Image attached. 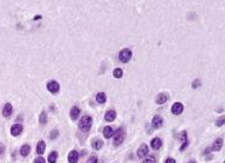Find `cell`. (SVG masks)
Instances as JSON below:
<instances>
[{
  "instance_id": "6da1fadb",
  "label": "cell",
  "mask_w": 225,
  "mask_h": 163,
  "mask_svg": "<svg viewBox=\"0 0 225 163\" xmlns=\"http://www.w3.org/2000/svg\"><path fill=\"white\" fill-rule=\"evenodd\" d=\"M92 126V118L89 116H84L79 122V128L81 129L82 131H88Z\"/></svg>"
},
{
  "instance_id": "7a4b0ae2",
  "label": "cell",
  "mask_w": 225,
  "mask_h": 163,
  "mask_svg": "<svg viewBox=\"0 0 225 163\" xmlns=\"http://www.w3.org/2000/svg\"><path fill=\"white\" fill-rule=\"evenodd\" d=\"M124 138H125V131H124V129L122 127H119L117 129V131L115 134V136H114V146L117 147V146L121 145L123 143L124 140Z\"/></svg>"
},
{
  "instance_id": "3957f363",
  "label": "cell",
  "mask_w": 225,
  "mask_h": 163,
  "mask_svg": "<svg viewBox=\"0 0 225 163\" xmlns=\"http://www.w3.org/2000/svg\"><path fill=\"white\" fill-rule=\"evenodd\" d=\"M131 57H132V52L128 48H125V49L121 50L119 53V60L122 63H128L131 60Z\"/></svg>"
},
{
  "instance_id": "277c9868",
  "label": "cell",
  "mask_w": 225,
  "mask_h": 163,
  "mask_svg": "<svg viewBox=\"0 0 225 163\" xmlns=\"http://www.w3.org/2000/svg\"><path fill=\"white\" fill-rule=\"evenodd\" d=\"M171 111L174 115H180L183 112V105L181 103H174Z\"/></svg>"
},
{
  "instance_id": "5b68a950",
  "label": "cell",
  "mask_w": 225,
  "mask_h": 163,
  "mask_svg": "<svg viewBox=\"0 0 225 163\" xmlns=\"http://www.w3.org/2000/svg\"><path fill=\"white\" fill-rule=\"evenodd\" d=\"M147 153H149V147H147V145H145V144H142L137 150L138 158H143L144 156L147 155Z\"/></svg>"
},
{
  "instance_id": "8992f818",
  "label": "cell",
  "mask_w": 225,
  "mask_h": 163,
  "mask_svg": "<svg viewBox=\"0 0 225 163\" xmlns=\"http://www.w3.org/2000/svg\"><path fill=\"white\" fill-rule=\"evenodd\" d=\"M47 88L50 92L55 93L59 90V84L56 81H54V80H52V81H49L47 83Z\"/></svg>"
},
{
  "instance_id": "52a82bcc",
  "label": "cell",
  "mask_w": 225,
  "mask_h": 163,
  "mask_svg": "<svg viewBox=\"0 0 225 163\" xmlns=\"http://www.w3.org/2000/svg\"><path fill=\"white\" fill-rule=\"evenodd\" d=\"M22 125H20V124H14V125H12L11 126V128H10V132H11V134L14 136H20V134L22 132Z\"/></svg>"
},
{
  "instance_id": "ba28073f",
  "label": "cell",
  "mask_w": 225,
  "mask_h": 163,
  "mask_svg": "<svg viewBox=\"0 0 225 163\" xmlns=\"http://www.w3.org/2000/svg\"><path fill=\"white\" fill-rule=\"evenodd\" d=\"M151 124H153V128H159L163 125V118L159 115H155L153 118V121H151Z\"/></svg>"
},
{
  "instance_id": "9c48e42d",
  "label": "cell",
  "mask_w": 225,
  "mask_h": 163,
  "mask_svg": "<svg viewBox=\"0 0 225 163\" xmlns=\"http://www.w3.org/2000/svg\"><path fill=\"white\" fill-rule=\"evenodd\" d=\"M78 159H79L78 152L75 151V150L71 151L70 154H69V156H68V160H69V162L70 163H76L77 161H78Z\"/></svg>"
},
{
  "instance_id": "30bf717a",
  "label": "cell",
  "mask_w": 225,
  "mask_h": 163,
  "mask_svg": "<svg viewBox=\"0 0 225 163\" xmlns=\"http://www.w3.org/2000/svg\"><path fill=\"white\" fill-rule=\"evenodd\" d=\"M180 140L183 142L182 146L180 147V150H181V151H183V150H185V148L188 146V140H187L186 131H182V132H181V134H180Z\"/></svg>"
},
{
  "instance_id": "8fae6325",
  "label": "cell",
  "mask_w": 225,
  "mask_h": 163,
  "mask_svg": "<svg viewBox=\"0 0 225 163\" xmlns=\"http://www.w3.org/2000/svg\"><path fill=\"white\" fill-rule=\"evenodd\" d=\"M222 146H223V138H217V140L213 143L212 150H213V151H220Z\"/></svg>"
},
{
  "instance_id": "7c38bea8",
  "label": "cell",
  "mask_w": 225,
  "mask_h": 163,
  "mask_svg": "<svg viewBox=\"0 0 225 163\" xmlns=\"http://www.w3.org/2000/svg\"><path fill=\"white\" fill-rule=\"evenodd\" d=\"M167 101H168V95L167 93H160V95H158L157 99H155V102L159 105L165 104Z\"/></svg>"
},
{
  "instance_id": "4fadbf2b",
  "label": "cell",
  "mask_w": 225,
  "mask_h": 163,
  "mask_svg": "<svg viewBox=\"0 0 225 163\" xmlns=\"http://www.w3.org/2000/svg\"><path fill=\"white\" fill-rule=\"evenodd\" d=\"M116 116H117V114H116V112L114 111V110H110V111H108L106 113V115H104V119H106V121H114L115 120V118Z\"/></svg>"
},
{
  "instance_id": "5bb4252c",
  "label": "cell",
  "mask_w": 225,
  "mask_h": 163,
  "mask_svg": "<svg viewBox=\"0 0 225 163\" xmlns=\"http://www.w3.org/2000/svg\"><path fill=\"white\" fill-rule=\"evenodd\" d=\"M151 146L153 147V150H159L161 147H162V140H161L159 138H153V140L151 142Z\"/></svg>"
},
{
  "instance_id": "9a60e30c",
  "label": "cell",
  "mask_w": 225,
  "mask_h": 163,
  "mask_svg": "<svg viewBox=\"0 0 225 163\" xmlns=\"http://www.w3.org/2000/svg\"><path fill=\"white\" fill-rule=\"evenodd\" d=\"M115 131H114V129L112 128L110 126H106L104 128V136L106 138H110L114 136Z\"/></svg>"
},
{
  "instance_id": "2e32d148",
  "label": "cell",
  "mask_w": 225,
  "mask_h": 163,
  "mask_svg": "<svg viewBox=\"0 0 225 163\" xmlns=\"http://www.w3.org/2000/svg\"><path fill=\"white\" fill-rule=\"evenodd\" d=\"M12 113V106L10 104H6L4 106V109H3L2 114L4 117H9Z\"/></svg>"
},
{
  "instance_id": "e0dca14e",
  "label": "cell",
  "mask_w": 225,
  "mask_h": 163,
  "mask_svg": "<svg viewBox=\"0 0 225 163\" xmlns=\"http://www.w3.org/2000/svg\"><path fill=\"white\" fill-rule=\"evenodd\" d=\"M71 118H72L73 120H76L77 118H78L79 114H80V110H79L78 107H73L71 109Z\"/></svg>"
},
{
  "instance_id": "ac0fdd59",
  "label": "cell",
  "mask_w": 225,
  "mask_h": 163,
  "mask_svg": "<svg viewBox=\"0 0 225 163\" xmlns=\"http://www.w3.org/2000/svg\"><path fill=\"white\" fill-rule=\"evenodd\" d=\"M36 151H37V153H38L39 155H42L43 153H44V151H45V143L43 142V140H40V142H38V144H37Z\"/></svg>"
},
{
  "instance_id": "d6986e66",
  "label": "cell",
  "mask_w": 225,
  "mask_h": 163,
  "mask_svg": "<svg viewBox=\"0 0 225 163\" xmlns=\"http://www.w3.org/2000/svg\"><path fill=\"white\" fill-rule=\"evenodd\" d=\"M30 152H31V147L29 145H24L22 147V149H20V154L24 157L28 156L30 154Z\"/></svg>"
},
{
  "instance_id": "ffe728a7",
  "label": "cell",
  "mask_w": 225,
  "mask_h": 163,
  "mask_svg": "<svg viewBox=\"0 0 225 163\" xmlns=\"http://www.w3.org/2000/svg\"><path fill=\"white\" fill-rule=\"evenodd\" d=\"M96 101L99 103V104H104L106 103V95L104 92H98L96 95Z\"/></svg>"
},
{
  "instance_id": "44dd1931",
  "label": "cell",
  "mask_w": 225,
  "mask_h": 163,
  "mask_svg": "<svg viewBox=\"0 0 225 163\" xmlns=\"http://www.w3.org/2000/svg\"><path fill=\"white\" fill-rule=\"evenodd\" d=\"M39 121H40L41 124H46V122H47V114H46V112H41L40 116H39Z\"/></svg>"
},
{
  "instance_id": "7402d4cb",
  "label": "cell",
  "mask_w": 225,
  "mask_h": 163,
  "mask_svg": "<svg viewBox=\"0 0 225 163\" xmlns=\"http://www.w3.org/2000/svg\"><path fill=\"white\" fill-rule=\"evenodd\" d=\"M56 159H57V152L53 151L48 155V161H49V163H55Z\"/></svg>"
},
{
  "instance_id": "603a6c76",
  "label": "cell",
  "mask_w": 225,
  "mask_h": 163,
  "mask_svg": "<svg viewBox=\"0 0 225 163\" xmlns=\"http://www.w3.org/2000/svg\"><path fill=\"white\" fill-rule=\"evenodd\" d=\"M102 145H104V143H102V140H95L92 143V147L94 148L95 150H100Z\"/></svg>"
},
{
  "instance_id": "cb8c5ba5",
  "label": "cell",
  "mask_w": 225,
  "mask_h": 163,
  "mask_svg": "<svg viewBox=\"0 0 225 163\" xmlns=\"http://www.w3.org/2000/svg\"><path fill=\"white\" fill-rule=\"evenodd\" d=\"M112 74H114V76H115L116 78H121L122 76H123V70L120 68H117L114 70V73H112Z\"/></svg>"
},
{
  "instance_id": "d4e9b609",
  "label": "cell",
  "mask_w": 225,
  "mask_h": 163,
  "mask_svg": "<svg viewBox=\"0 0 225 163\" xmlns=\"http://www.w3.org/2000/svg\"><path fill=\"white\" fill-rule=\"evenodd\" d=\"M59 136V130L57 129H53L51 132H50V138L51 140H55Z\"/></svg>"
},
{
  "instance_id": "484cf974",
  "label": "cell",
  "mask_w": 225,
  "mask_h": 163,
  "mask_svg": "<svg viewBox=\"0 0 225 163\" xmlns=\"http://www.w3.org/2000/svg\"><path fill=\"white\" fill-rule=\"evenodd\" d=\"M223 124H224V116H221V117H219L218 119H217L216 125L217 126H222Z\"/></svg>"
},
{
  "instance_id": "4316f807",
  "label": "cell",
  "mask_w": 225,
  "mask_h": 163,
  "mask_svg": "<svg viewBox=\"0 0 225 163\" xmlns=\"http://www.w3.org/2000/svg\"><path fill=\"white\" fill-rule=\"evenodd\" d=\"M142 163H155V159L153 156H149L146 159H144V161Z\"/></svg>"
},
{
  "instance_id": "83f0119b",
  "label": "cell",
  "mask_w": 225,
  "mask_h": 163,
  "mask_svg": "<svg viewBox=\"0 0 225 163\" xmlns=\"http://www.w3.org/2000/svg\"><path fill=\"white\" fill-rule=\"evenodd\" d=\"M33 163H45V160H44V158H43V157L39 156V157H37L35 160H34Z\"/></svg>"
},
{
  "instance_id": "f1b7e54d",
  "label": "cell",
  "mask_w": 225,
  "mask_h": 163,
  "mask_svg": "<svg viewBox=\"0 0 225 163\" xmlns=\"http://www.w3.org/2000/svg\"><path fill=\"white\" fill-rule=\"evenodd\" d=\"M88 162L89 163H97V157L96 156H90V158L88 159Z\"/></svg>"
},
{
  "instance_id": "f546056e",
  "label": "cell",
  "mask_w": 225,
  "mask_h": 163,
  "mask_svg": "<svg viewBox=\"0 0 225 163\" xmlns=\"http://www.w3.org/2000/svg\"><path fill=\"white\" fill-rule=\"evenodd\" d=\"M198 86H200V80H194V83H192V87H194V88H196V87H198Z\"/></svg>"
},
{
  "instance_id": "4dcf8cb0",
  "label": "cell",
  "mask_w": 225,
  "mask_h": 163,
  "mask_svg": "<svg viewBox=\"0 0 225 163\" xmlns=\"http://www.w3.org/2000/svg\"><path fill=\"white\" fill-rule=\"evenodd\" d=\"M4 151H5L4 145H3L2 143H0V155H2L3 153H4Z\"/></svg>"
},
{
  "instance_id": "1f68e13d",
  "label": "cell",
  "mask_w": 225,
  "mask_h": 163,
  "mask_svg": "<svg viewBox=\"0 0 225 163\" xmlns=\"http://www.w3.org/2000/svg\"><path fill=\"white\" fill-rule=\"evenodd\" d=\"M165 163H176V161H175V159H173V158H168Z\"/></svg>"
},
{
  "instance_id": "d6a6232c",
  "label": "cell",
  "mask_w": 225,
  "mask_h": 163,
  "mask_svg": "<svg viewBox=\"0 0 225 163\" xmlns=\"http://www.w3.org/2000/svg\"><path fill=\"white\" fill-rule=\"evenodd\" d=\"M188 163H198V162H196V161H189Z\"/></svg>"
}]
</instances>
